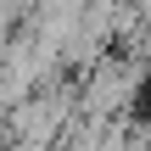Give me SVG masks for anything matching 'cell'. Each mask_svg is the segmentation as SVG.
Segmentation results:
<instances>
[{
  "label": "cell",
  "instance_id": "cell-1",
  "mask_svg": "<svg viewBox=\"0 0 151 151\" xmlns=\"http://www.w3.org/2000/svg\"><path fill=\"white\" fill-rule=\"evenodd\" d=\"M140 78H146V67L134 62V56H118V50H106L95 67H90V78H84V90H78V106L90 112V118H123L129 112V101L140 95Z\"/></svg>",
  "mask_w": 151,
  "mask_h": 151
},
{
  "label": "cell",
  "instance_id": "cell-2",
  "mask_svg": "<svg viewBox=\"0 0 151 151\" xmlns=\"http://www.w3.org/2000/svg\"><path fill=\"white\" fill-rule=\"evenodd\" d=\"M39 6H45V0H0V17H6V22H28Z\"/></svg>",
  "mask_w": 151,
  "mask_h": 151
},
{
  "label": "cell",
  "instance_id": "cell-3",
  "mask_svg": "<svg viewBox=\"0 0 151 151\" xmlns=\"http://www.w3.org/2000/svg\"><path fill=\"white\" fill-rule=\"evenodd\" d=\"M95 6H123V0H95Z\"/></svg>",
  "mask_w": 151,
  "mask_h": 151
}]
</instances>
